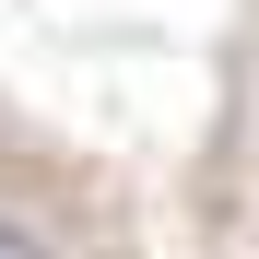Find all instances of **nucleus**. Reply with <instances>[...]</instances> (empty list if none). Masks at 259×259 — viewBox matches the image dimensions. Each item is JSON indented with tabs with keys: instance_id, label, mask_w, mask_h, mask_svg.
I'll return each instance as SVG.
<instances>
[{
	"instance_id": "nucleus-1",
	"label": "nucleus",
	"mask_w": 259,
	"mask_h": 259,
	"mask_svg": "<svg viewBox=\"0 0 259 259\" xmlns=\"http://www.w3.org/2000/svg\"><path fill=\"white\" fill-rule=\"evenodd\" d=\"M0 259H48V236H35V224H12V212H0Z\"/></svg>"
}]
</instances>
